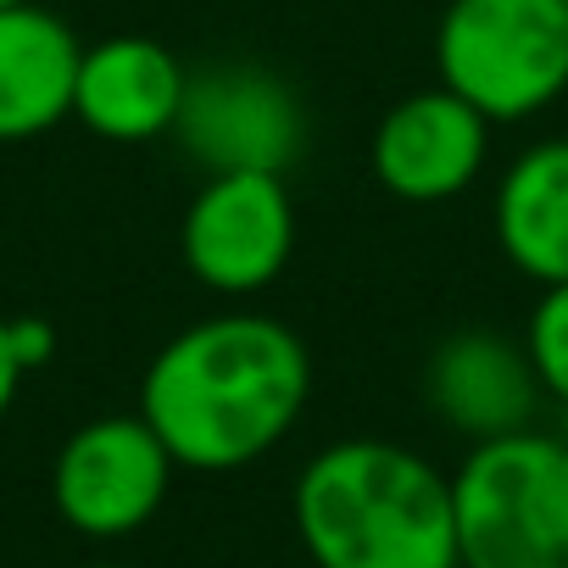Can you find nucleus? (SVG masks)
I'll use <instances>...</instances> for the list:
<instances>
[{
    "instance_id": "nucleus-1",
    "label": "nucleus",
    "mask_w": 568,
    "mask_h": 568,
    "mask_svg": "<svg viewBox=\"0 0 568 568\" xmlns=\"http://www.w3.org/2000/svg\"><path fill=\"white\" fill-rule=\"evenodd\" d=\"M307 402L313 352L267 313L195 318L140 374V418L195 474L251 468L302 424Z\"/></svg>"
},
{
    "instance_id": "nucleus-2",
    "label": "nucleus",
    "mask_w": 568,
    "mask_h": 568,
    "mask_svg": "<svg viewBox=\"0 0 568 568\" xmlns=\"http://www.w3.org/2000/svg\"><path fill=\"white\" fill-rule=\"evenodd\" d=\"M291 513L318 568H463L452 474L379 435L307 457Z\"/></svg>"
},
{
    "instance_id": "nucleus-3",
    "label": "nucleus",
    "mask_w": 568,
    "mask_h": 568,
    "mask_svg": "<svg viewBox=\"0 0 568 568\" xmlns=\"http://www.w3.org/2000/svg\"><path fill=\"white\" fill-rule=\"evenodd\" d=\"M452 507L463 568H568V440L540 429L474 440Z\"/></svg>"
},
{
    "instance_id": "nucleus-4",
    "label": "nucleus",
    "mask_w": 568,
    "mask_h": 568,
    "mask_svg": "<svg viewBox=\"0 0 568 568\" xmlns=\"http://www.w3.org/2000/svg\"><path fill=\"white\" fill-rule=\"evenodd\" d=\"M435 73L490 123L540 118L568 95L562 0H446L435 23Z\"/></svg>"
},
{
    "instance_id": "nucleus-5",
    "label": "nucleus",
    "mask_w": 568,
    "mask_h": 568,
    "mask_svg": "<svg viewBox=\"0 0 568 568\" xmlns=\"http://www.w3.org/2000/svg\"><path fill=\"white\" fill-rule=\"evenodd\" d=\"M173 140L201 173H291L307 151V112L273 68L212 62L184 79Z\"/></svg>"
},
{
    "instance_id": "nucleus-6",
    "label": "nucleus",
    "mask_w": 568,
    "mask_h": 568,
    "mask_svg": "<svg viewBox=\"0 0 568 568\" xmlns=\"http://www.w3.org/2000/svg\"><path fill=\"white\" fill-rule=\"evenodd\" d=\"M296 201L284 173H206L179 223V256L212 296H262L291 267Z\"/></svg>"
},
{
    "instance_id": "nucleus-7",
    "label": "nucleus",
    "mask_w": 568,
    "mask_h": 568,
    "mask_svg": "<svg viewBox=\"0 0 568 568\" xmlns=\"http://www.w3.org/2000/svg\"><path fill=\"white\" fill-rule=\"evenodd\" d=\"M173 468V452L140 413H106L62 440L51 468V501L68 529L90 540H123L162 513Z\"/></svg>"
},
{
    "instance_id": "nucleus-8",
    "label": "nucleus",
    "mask_w": 568,
    "mask_h": 568,
    "mask_svg": "<svg viewBox=\"0 0 568 568\" xmlns=\"http://www.w3.org/2000/svg\"><path fill=\"white\" fill-rule=\"evenodd\" d=\"M490 118L474 112L457 90L429 84L402 95L368 140V173L385 195L407 206H440L474 190L490 162Z\"/></svg>"
},
{
    "instance_id": "nucleus-9",
    "label": "nucleus",
    "mask_w": 568,
    "mask_h": 568,
    "mask_svg": "<svg viewBox=\"0 0 568 568\" xmlns=\"http://www.w3.org/2000/svg\"><path fill=\"white\" fill-rule=\"evenodd\" d=\"M429 413L463 440H496L529 429L540 407V379L524 341L501 329H457L424 363Z\"/></svg>"
},
{
    "instance_id": "nucleus-10",
    "label": "nucleus",
    "mask_w": 568,
    "mask_h": 568,
    "mask_svg": "<svg viewBox=\"0 0 568 568\" xmlns=\"http://www.w3.org/2000/svg\"><path fill=\"white\" fill-rule=\"evenodd\" d=\"M190 68L151 34H112L84 45L73 79V118L112 145H145L173 134Z\"/></svg>"
},
{
    "instance_id": "nucleus-11",
    "label": "nucleus",
    "mask_w": 568,
    "mask_h": 568,
    "mask_svg": "<svg viewBox=\"0 0 568 568\" xmlns=\"http://www.w3.org/2000/svg\"><path fill=\"white\" fill-rule=\"evenodd\" d=\"M79 34L34 7H0V145H23L51 134L73 118V79H79Z\"/></svg>"
},
{
    "instance_id": "nucleus-12",
    "label": "nucleus",
    "mask_w": 568,
    "mask_h": 568,
    "mask_svg": "<svg viewBox=\"0 0 568 568\" xmlns=\"http://www.w3.org/2000/svg\"><path fill=\"white\" fill-rule=\"evenodd\" d=\"M496 251L529 284H568V140L524 145L490 195Z\"/></svg>"
},
{
    "instance_id": "nucleus-13",
    "label": "nucleus",
    "mask_w": 568,
    "mask_h": 568,
    "mask_svg": "<svg viewBox=\"0 0 568 568\" xmlns=\"http://www.w3.org/2000/svg\"><path fill=\"white\" fill-rule=\"evenodd\" d=\"M524 352L535 363L540 396H551L568 413V284H546L524 324Z\"/></svg>"
},
{
    "instance_id": "nucleus-14",
    "label": "nucleus",
    "mask_w": 568,
    "mask_h": 568,
    "mask_svg": "<svg viewBox=\"0 0 568 568\" xmlns=\"http://www.w3.org/2000/svg\"><path fill=\"white\" fill-rule=\"evenodd\" d=\"M12 352H18L23 374H34L57 357V329L45 318H12Z\"/></svg>"
},
{
    "instance_id": "nucleus-15",
    "label": "nucleus",
    "mask_w": 568,
    "mask_h": 568,
    "mask_svg": "<svg viewBox=\"0 0 568 568\" xmlns=\"http://www.w3.org/2000/svg\"><path fill=\"white\" fill-rule=\"evenodd\" d=\"M18 385H23V363H18V352H12V318H0V418L12 413Z\"/></svg>"
},
{
    "instance_id": "nucleus-16",
    "label": "nucleus",
    "mask_w": 568,
    "mask_h": 568,
    "mask_svg": "<svg viewBox=\"0 0 568 568\" xmlns=\"http://www.w3.org/2000/svg\"><path fill=\"white\" fill-rule=\"evenodd\" d=\"M95 568H123V562H95Z\"/></svg>"
},
{
    "instance_id": "nucleus-17",
    "label": "nucleus",
    "mask_w": 568,
    "mask_h": 568,
    "mask_svg": "<svg viewBox=\"0 0 568 568\" xmlns=\"http://www.w3.org/2000/svg\"><path fill=\"white\" fill-rule=\"evenodd\" d=\"M0 7H18V0H0Z\"/></svg>"
},
{
    "instance_id": "nucleus-18",
    "label": "nucleus",
    "mask_w": 568,
    "mask_h": 568,
    "mask_svg": "<svg viewBox=\"0 0 568 568\" xmlns=\"http://www.w3.org/2000/svg\"><path fill=\"white\" fill-rule=\"evenodd\" d=\"M562 7H568V0H562Z\"/></svg>"
}]
</instances>
